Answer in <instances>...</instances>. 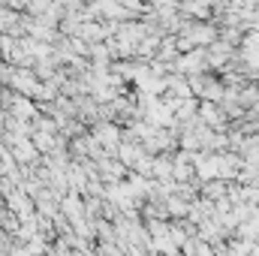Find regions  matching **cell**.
<instances>
[{
	"label": "cell",
	"mask_w": 259,
	"mask_h": 256,
	"mask_svg": "<svg viewBox=\"0 0 259 256\" xmlns=\"http://www.w3.org/2000/svg\"><path fill=\"white\" fill-rule=\"evenodd\" d=\"M190 46H211L214 42V27L211 24H196V27H187V36H184Z\"/></svg>",
	"instance_id": "6da1fadb"
},
{
	"label": "cell",
	"mask_w": 259,
	"mask_h": 256,
	"mask_svg": "<svg viewBox=\"0 0 259 256\" xmlns=\"http://www.w3.org/2000/svg\"><path fill=\"white\" fill-rule=\"evenodd\" d=\"M181 9L190 12L193 18H208V15H211V0H184Z\"/></svg>",
	"instance_id": "7a4b0ae2"
}]
</instances>
